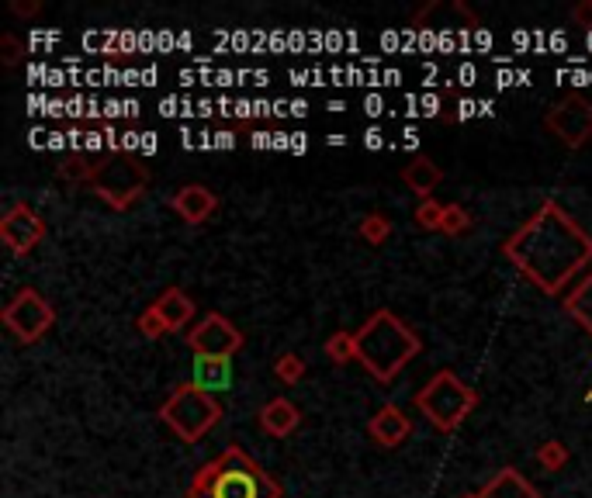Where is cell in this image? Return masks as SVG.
Listing matches in <instances>:
<instances>
[{"instance_id": "8", "label": "cell", "mask_w": 592, "mask_h": 498, "mask_svg": "<svg viewBox=\"0 0 592 498\" xmlns=\"http://www.w3.org/2000/svg\"><path fill=\"white\" fill-rule=\"evenodd\" d=\"M544 128L568 149H582L592 142V101L582 94H565L558 104H551L544 115Z\"/></svg>"}, {"instance_id": "3", "label": "cell", "mask_w": 592, "mask_h": 498, "mask_svg": "<svg viewBox=\"0 0 592 498\" xmlns=\"http://www.w3.org/2000/svg\"><path fill=\"white\" fill-rule=\"evenodd\" d=\"M187 498H281V485L246 450L226 447L194 474Z\"/></svg>"}, {"instance_id": "18", "label": "cell", "mask_w": 592, "mask_h": 498, "mask_svg": "<svg viewBox=\"0 0 592 498\" xmlns=\"http://www.w3.org/2000/svg\"><path fill=\"white\" fill-rule=\"evenodd\" d=\"M194 384L205 391H219L229 384V360H212L198 357L194 360Z\"/></svg>"}, {"instance_id": "11", "label": "cell", "mask_w": 592, "mask_h": 498, "mask_svg": "<svg viewBox=\"0 0 592 498\" xmlns=\"http://www.w3.org/2000/svg\"><path fill=\"white\" fill-rule=\"evenodd\" d=\"M367 433H371L374 443H381V447L392 450V447H402V443L409 440L412 422L399 405H381V409L371 415V422H367Z\"/></svg>"}, {"instance_id": "25", "label": "cell", "mask_w": 592, "mask_h": 498, "mask_svg": "<svg viewBox=\"0 0 592 498\" xmlns=\"http://www.w3.org/2000/svg\"><path fill=\"white\" fill-rule=\"evenodd\" d=\"M94 170H97L94 160H84V156H70V160L63 163V170H59V173H63L66 180H73V184H80V180H84V184H91Z\"/></svg>"}, {"instance_id": "15", "label": "cell", "mask_w": 592, "mask_h": 498, "mask_svg": "<svg viewBox=\"0 0 592 498\" xmlns=\"http://www.w3.org/2000/svg\"><path fill=\"white\" fill-rule=\"evenodd\" d=\"M153 312L163 319L167 332H181L187 322L194 319V301L187 298L181 288H167V291L160 294V298L153 301Z\"/></svg>"}, {"instance_id": "31", "label": "cell", "mask_w": 592, "mask_h": 498, "mask_svg": "<svg viewBox=\"0 0 592 498\" xmlns=\"http://www.w3.org/2000/svg\"><path fill=\"white\" fill-rule=\"evenodd\" d=\"M464 498H478V495H464Z\"/></svg>"}, {"instance_id": "22", "label": "cell", "mask_w": 592, "mask_h": 498, "mask_svg": "<svg viewBox=\"0 0 592 498\" xmlns=\"http://www.w3.org/2000/svg\"><path fill=\"white\" fill-rule=\"evenodd\" d=\"M274 374H277V381H284V384H298L305 377V360L298 357V353H281V357L274 360Z\"/></svg>"}, {"instance_id": "4", "label": "cell", "mask_w": 592, "mask_h": 498, "mask_svg": "<svg viewBox=\"0 0 592 498\" xmlns=\"http://www.w3.org/2000/svg\"><path fill=\"white\" fill-rule=\"evenodd\" d=\"M412 405H416L419 415H426V422L437 426L440 433H454V429L478 409V391L471 388V384H464L454 371H437L416 391Z\"/></svg>"}, {"instance_id": "13", "label": "cell", "mask_w": 592, "mask_h": 498, "mask_svg": "<svg viewBox=\"0 0 592 498\" xmlns=\"http://www.w3.org/2000/svg\"><path fill=\"white\" fill-rule=\"evenodd\" d=\"M298 426H302V412H298V405L288 402V398H271V402L260 409V429H264L267 436L284 440V436H291Z\"/></svg>"}, {"instance_id": "12", "label": "cell", "mask_w": 592, "mask_h": 498, "mask_svg": "<svg viewBox=\"0 0 592 498\" xmlns=\"http://www.w3.org/2000/svg\"><path fill=\"white\" fill-rule=\"evenodd\" d=\"M174 211L184 218L187 225H201V222H208V218L215 215V208H219V198H215L212 191H208L205 184H187L181 187V191L174 194Z\"/></svg>"}, {"instance_id": "2", "label": "cell", "mask_w": 592, "mask_h": 498, "mask_svg": "<svg viewBox=\"0 0 592 498\" xmlns=\"http://www.w3.org/2000/svg\"><path fill=\"white\" fill-rule=\"evenodd\" d=\"M354 336H357V360L381 384L395 381L409 367V360H416V353L423 350V339L416 336V329H409L388 308L371 312V319Z\"/></svg>"}, {"instance_id": "17", "label": "cell", "mask_w": 592, "mask_h": 498, "mask_svg": "<svg viewBox=\"0 0 592 498\" xmlns=\"http://www.w3.org/2000/svg\"><path fill=\"white\" fill-rule=\"evenodd\" d=\"M565 312L592 336V270H586L575 281V288L565 294Z\"/></svg>"}, {"instance_id": "7", "label": "cell", "mask_w": 592, "mask_h": 498, "mask_svg": "<svg viewBox=\"0 0 592 498\" xmlns=\"http://www.w3.org/2000/svg\"><path fill=\"white\" fill-rule=\"evenodd\" d=\"M4 326L14 332L18 343H39V339L56 326V308H52L35 288H21L7 301Z\"/></svg>"}, {"instance_id": "19", "label": "cell", "mask_w": 592, "mask_h": 498, "mask_svg": "<svg viewBox=\"0 0 592 498\" xmlns=\"http://www.w3.org/2000/svg\"><path fill=\"white\" fill-rule=\"evenodd\" d=\"M322 350H326V357L333 360V364H354L357 360V336L354 332H347V329H340L326 339Z\"/></svg>"}, {"instance_id": "23", "label": "cell", "mask_w": 592, "mask_h": 498, "mask_svg": "<svg viewBox=\"0 0 592 498\" xmlns=\"http://www.w3.org/2000/svg\"><path fill=\"white\" fill-rule=\"evenodd\" d=\"M568 447L561 440H547L541 443V450H537V460H541V467L544 471H561V467L568 464Z\"/></svg>"}, {"instance_id": "24", "label": "cell", "mask_w": 592, "mask_h": 498, "mask_svg": "<svg viewBox=\"0 0 592 498\" xmlns=\"http://www.w3.org/2000/svg\"><path fill=\"white\" fill-rule=\"evenodd\" d=\"M471 229V215L464 205H447L444 208V225H440V232L444 236H464V232Z\"/></svg>"}, {"instance_id": "27", "label": "cell", "mask_w": 592, "mask_h": 498, "mask_svg": "<svg viewBox=\"0 0 592 498\" xmlns=\"http://www.w3.org/2000/svg\"><path fill=\"white\" fill-rule=\"evenodd\" d=\"M0 56H4V66H18L21 56H25V45L14 35H0Z\"/></svg>"}, {"instance_id": "30", "label": "cell", "mask_w": 592, "mask_h": 498, "mask_svg": "<svg viewBox=\"0 0 592 498\" xmlns=\"http://www.w3.org/2000/svg\"><path fill=\"white\" fill-rule=\"evenodd\" d=\"M367 146L378 149L381 146V132H374V128H371V132H367Z\"/></svg>"}, {"instance_id": "21", "label": "cell", "mask_w": 592, "mask_h": 498, "mask_svg": "<svg viewBox=\"0 0 592 498\" xmlns=\"http://www.w3.org/2000/svg\"><path fill=\"white\" fill-rule=\"evenodd\" d=\"M444 208H447V205H440L437 198L419 201V208H416V225H419V229H426V232H440V225H444Z\"/></svg>"}, {"instance_id": "20", "label": "cell", "mask_w": 592, "mask_h": 498, "mask_svg": "<svg viewBox=\"0 0 592 498\" xmlns=\"http://www.w3.org/2000/svg\"><path fill=\"white\" fill-rule=\"evenodd\" d=\"M357 232H361L364 243L381 246V243H388V236H392V222H388V215H381V211H367V215L361 218V225H357Z\"/></svg>"}, {"instance_id": "5", "label": "cell", "mask_w": 592, "mask_h": 498, "mask_svg": "<svg viewBox=\"0 0 592 498\" xmlns=\"http://www.w3.org/2000/svg\"><path fill=\"white\" fill-rule=\"evenodd\" d=\"M160 419L167 422L184 443H198L201 436L222 419V402L212 391L187 381V384H177L167 402L160 405Z\"/></svg>"}, {"instance_id": "28", "label": "cell", "mask_w": 592, "mask_h": 498, "mask_svg": "<svg viewBox=\"0 0 592 498\" xmlns=\"http://www.w3.org/2000/svg\"><path fill=\"white\" fill-rule=\"evenodd\" d=\"M572 21L579 28H592V0H582V4L572 7Z\"/></svg>"}, {"instance_id": "6", "label": "cell", "mask_w": 592, "mask_h": 498, "mask_svg": "<svg viewBox=\"0 0 592 498\" xmlns=\"http://www.w3.org/2000/svg\"><path fill=\"white\" fill-rule=\"evenodd\" d=\"M146 184H149V170L136 156H108V160L97 163L91 177L94 194L115 211H129L136 205L142 191H146Z\"/></svg>"}, {"instance_id": "1", "label": "cell", "mask_w": 592, "mask_h": 498, "mask_svg": "<svg viewBox=\"0 0 592 498\" xmlns=\"http://www.w3.org/2000/svg\"><path fill=\"white\" fill-rule=\"evenodd\" d=\"M506 260L544 294H561L592 263V236L558 201L541 208L502 243Z\"/></svg>"}, {"instance_id": "9", "label": "cell", "mask_w": 592, "mask_h": 498, "mask_svg": "<svg viewBox=\"0 0 592 498\" xmlns=\"http://www.w3.org/2000/svg\"><path fill=\"white\" fill-rule=\"evenodd\" d=\"M187 346L194 350V357H212V360H229L243 350V332H239L226 315L208 312L191 332H187Z\"/></svg>"}, {"instance_id": "10", "label": "cell", "mask_w": 592, "mask_h": 498, "mask_svg": "<svg viewBox=\"0 0 592 498\" xmlns=\"http://www.w3.org/2000/svg\"><path fill=\"white\" fill-rule=\"evenodd\" d=\"M0 239H4V246L11 249L14 256H28L42 239H46V222H42V215L32 205L14 201V205L7 208V215L0 218Z\"/></svg>"}, {"instance_id": "29", "label": "cell", "mask_w": 592, "mask_h": 498, "mask_svg": "<svg viewBox=\"0 0 592 498\" xmlns=\"http://www.w3.org/2000/svg\"><path fill=\"white\" fill-rule=\"evenodd\" d=\"M11 11L18 14V18H35V14L42 11V4H39V0H28V4H25V0H14Z\"/></svg>"}, {"instance_id": "26", "label": "cell", "mask_w": 592, "mask_h": 498, "mask_svg": "<svg viewBox=\"0 0 592 498\" xmlns=\"http://www.w3.org/2000/svg\"><path fill=\"white\" fill-rule=\"evenodd\" d=\"M136 326H139V332H142V336H146V339H163V336H167V326H163V319L153 312V305H149L146 312L139 315Z\"/></svg>"}, {"instance_id": "16", "label": "cell", "mask_w": 592, "mask_h": 498, "mask_svg": "<svg viewBox=\"0 0 592 498\" xmlns=\"http://www.w3.org/2000/svg\"><path fill=\"white\" fill-rule=\"evenodd\" d=\"M402 180H406V187L412 194H419V198L426 201V198H433L437 184L444 180V170H440L430 156H412V160L402 166Z\"/></svg>"}, {"instance_id": "14", "label": "cell", "mask_w": 592, "mask_h": 498, "mask_svg": "<svg viewBox=\"0 0 592 498\" xmlns=\"http://www.w3.org/2000/svg\"><path fill=\"white\" fill-rule=\"evenodd\" d=\"M475 495L478 498H544L516 467H502L499 474H492V478L485 481L482 492H475Z\"/></svg>"}]
</instances>
